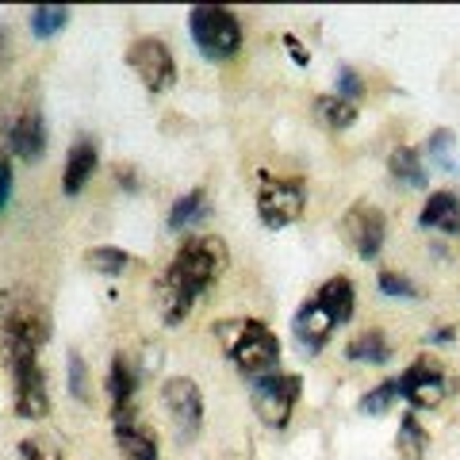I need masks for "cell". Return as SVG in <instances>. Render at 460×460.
Segmentation results:
<instances>
[{"label": "cell", "instance_id": "1", "mask_svg": "<svg viewBox=\"0 0 460 460\" xmlns=\"http://www.w3.org/2000/svg\"><path fill=\"white\" fill-rule=\"evenodd\" d=\"M226 261H230V253L223 246V238H215V234H196L189 242H181L169 269L157 277V311H162V323L181 326L189 319L208 288L223 277Z\"/></svg>", "mask_w": 460, "mask_h": 460}, {"label": "cell", "instance_id": "2", "mask_svg": "<svg viewBox=\"0 0 460 460\" xmlns=\"http://www.w3.org/2000/svg\"><path fill=\"white\" fill-rule=\"evenodd\" d=\"M219 338L226 349V361L246 380H261L280 365V341L261 319H223Z\"/></svg>", "mask_w": 460, "mask_h": 460}, {"label": "cell", "instance_id": "3", "mask_svg": "<svg viewBox=\"0 0 460 460\" xmlns=\"http://www.w3.org/2000/svg\"><path fill=\"white\" fill-rule=\"evenodd\" d=\"M4 341V365L12 376V402H16V414L27 422H39L50 414V392H47V372L39 365V349L27 341Z\"/></svg>", "mask_w": 460, "mask_h": 460}, {"label": "cell", "instance_id": "4", "mask_svg": "<svg viewBox=\"0 0 460 460\" xmlns=\"http://www.w3.org/2000/svg\"><path fill=\"white\" fill-rule=\"evenodd\" d=\"M189 35L208 62H230V58H238L242 42H246L242 20L223 4H196L189 12Z\"/></svg>", "mask_w": 460, "mask_h": 460}, {"label": "cell", "instance_id": "5", "mask_svg": "<svg viewBox=\"0 0 460 460\" xmlns=\"http://www.w3.org/2000/svg\"><path fill=\"white\" fill-rule=\"evenodd\" d=\"M54 326H50V311L42 307V299L31 292V288H8L0 296V338L12 341H27L42 349L50 341Z\"/></svg>", "mask_w": 460, "mask_h": 460}, {"label": "cell", "instance_id": "6", "mask_svg": "<svg viewBox=\"0 0 460 460\" xmlns=\"http://www.w3.org/2000/svg\"><path fill=\"white\" fill-rule=\"evenodd\" d=\"M307 211V184L299 177H272V172H257V219L269 230L292 226L299 215Z\"/></svg>", "mask_w": 460, "mask_h": 460}, {"label": "cell", "instance_id": "7", "mask_svg": "<svg viewBox=\"0 0 460 460\" xmlns=\"http://www.w3.org/2000/svg\"><path fill=\"white\" fill-rule=\"evenodd\" d=\"M299 395H304V376L296 372H269L261 380H250L253 411L269 429H284L292 422Z\"/></svg>", "mask_w": 460, "mask_h": 460}, {"label": "cell", "instance_id": "8", "mask_svg": "<svg viewBox=\"0 0 460 460\" xmlns=\"http://www.w3.org/2000/svg\"><path fill=\"white\" fill-rule=\"evenodd\" d=\"M127 66L135 69V77L142 81V89L162 96L172 89L177 81V58L157 35H138L131 47H127Z\"/></svg>", "mask_w": 460, "mask_h": 460}, {"label": "cell", "instance_id": "9", "mask_svg": "<svg viewBox=\"0 0 460 460\" xmlns=\"http://www.w3.org/2000/svg\"><path fill=\"white\" fill-rule=\"evenodd\" d=\"M162 402L181 441H192L204 429V392L192 376H169L162 384Z\"/></svg>", "mask_w": 460, "mask_h": 460}, {"label": "cell", "instance_id": "10", "mask_svg": "<svg viewBox=\"0 0 460 460\" xmlns=\"http://www.w3.org/2000/svg\"><path fill=\"white\" fill-rule=\"evenodd\" d=\"M399 380V399H407L414 411H434L441 407L445 392H449V376L434 357H419L414 365H407V372Z\"/></svg>", "mask_w": 460, "mask_h": 460}, {"label": "cell", "instance_id": "11", "mask_svg": "<svg viewBox=\"0 0 460 460\" xmlns=\"http://www.w3.org/2000/svg\"><path fill=\"white\" fill-rule=\"evenodd\" d=\"M341 230H345V242H349L365 261H376L384 253V242H387V215L372 204H353L341 215Z\"/></svg>", "mask_w": 460, "mask_h": 460}, {"label": "cell", "instance_id": "12", "mask_svg": "<svg viewBox=\"0 0 460 460\" xmlns=\"http://www.w3.org/2000/svg\"><path fill=\"white\" fill-rule=\"evenodd\" d=\"M108 407H111V429L119 426H131L138 422V368L131 365V357L127 353H115L111 365H108Z\"/></svg>", "mask_w": 460, "mask_h": 460}, {"label": "cell", "instance_id": "13", "mask_svg": "<svg viewBox=\"0 0 460 460\" xmlns=\"http://www.w3.org/2000/svg\"><path fill=\"white\" fill-rule=\"evenodd\" d=\"M334 319L314 304V299H307L304 307H299L296 314H292V338L304 345V349L314 357V353H323L326 345H330V338H334Z\"/></svg>", "mask_w": 460, "mask_h": 460}, {"label": "cell", "instance_id": "14", "mask_svg": "<svg viewBox=\"0 0 460 460\" xmlns=\"http://www.w3.org/2000/svg\"><path fill=\"white\" fill-rule=\"evenodd\" d=\"M100 169V146L93 135H81L66 154V169H62V192L77 196L84 192V184L93 181V172Z\"/></svg>", "mask_w": 460, "mask_h": 460}, {"label": "cell", "instance_id": "15", "mask_svg": "<svg viewBox=\"0 0 460 460\" xmlns=\"http://www.w3.org/2000/svg\"><path fill=\"white\" fill-rule=\"evenodd\" d=\"M8 150L20 157V162H39L42 150H47V123H42L39 108H27L16 123L8 127Z\"/></svg>", "mask_w": 460, "mask_h": 460}, {"label": "cell", "instance_id": "16", "mask_svg": "<svg viewBox=\"0 0 460 460\" xmlns=\"http://www.w3.org/2000/svg\"><path fill=\"white\" fill-rule=\"evenodd\" d=\"M419 226L438 230V234H460V192H429L419 211Z\"/></svg>", "mask_w": 460, "mask_h": 460}, {"label": "cell", "instance_id": "17", "mask_svg": "<svg viewBox=\"0 0 460 460\" xmlns=\"http://www.w3.org/2000/svg\"><path fill=\"white\" fill-rule=\"evenodd\" d=\"M314 304L334 319V326H345L357 311V288L349 277H330V280H323L319 292H314Z\"/></svg>", "mask_w": 460, "mask_h": 460}, {"label": "cell", "instance_id": "18", "mask_svg": "<svg viewBox=\"0 0 460 460\" xmlns=\"http://www.w3.org/2000/svg\"><path fill=\"white\" fill-rule=\"evenodd\" d=\"M211 215V199H208V189H189L184 196L172 199V208L165 215V226L169 230H192L199 223H208Z\"/></svg>", "mask_w": 460, "mask_h": 460}, {"label": "cell", "instance_id": "19", "mask_svg": "<svg viewBox=\"0 0 460 460\" xmlns=\"http://www.w3.org/2000/svg\"><path fill=\"white\" fill-rule=\"evenodd\" d=\"M345 357L353 365H387L392 361V341H387L384 330H361V334L349 338V345H345Z\"/></svg>", "mask_w": 460, "mask_h": 460}, {"label": "cell", "instance_id": "20", "mask_svg": "<svg viewBox=\"0 0 460 460\" xmlns=\"http://www.w3.org/2000/svg\"><path fill=\"white\" fill-rule=\"evenodd\" d=\"M111 434H115V445H119L123 460H162V453H157V438L142 422L119 426V429H111Z\"/></svg>", "mask_w": 460, "mask_h": 460}, {"label": "cell", "instance_id": "21", "mask_svg": "<svg viewBox=\"0 0 460 460\" xmlns=\"http://www.w3.org/2000/svg\"><path fill=\"white\" fill-rule=\"evenodd\" d=\"M387 169H392V177L399 184H407V189H426L429 184V172L422 169V154L414 146H395L392 157H387Z\"/></svg>", "mask_w": 460, "mask_h": 460}, {"label": "cell", "instance_id": "22", "mask_svg": "<svg viewBox=\"0 0 460 460\" xmlns=\"http://www.w3.org/2000/svg\"><path fill=\"white\" fill-rule=\"evenodd\" d=\"M395 449L402 460H422L429 453V434H426V426L419 414H402L399 419V429H395Z\"/></svg>", "mask_w": 460, "mask_h": 460}, {"label": "cell", "instance_id": "23", "mask_svg": "<svg viewBox=\"0 0 460 460\" xmlns=\"http://www.w3.org/2000/svg\"><path fill=\"white\" fill-rule=\"evenodd\" d=\"M314 111H319V119L330 127V131H345V127L357 123V104L341 100L338 93H326V96L314 100Z\"/></svg>", "mask_w": 460, "mask_h": 460}, {"label": "cell", "instance_id": "24", "mask_svg": "<svg viewBox=\"0 0 460 460\" xmlns=\"http://www.w3.org/2000/svg\"><path fill=\"white\" fill-rule=\"evenodd\" d=\"M84 265L100 272V277H123L131 269V253L119 246H93V250H84Z\"/></svg>", "mask_w": 460, "mask_h": 460}, {"label": "cell", "instance_id": "25", "mask_svg": "<svg viewBox=\"0 0 460 460\" xmlns=\"http://www.w3.org/2000/svg\"><path fill=\"white\" fill-rule=\"evenodd\" d=\"M69 12L66 4H39V8H31V35L35 39H54L58 31H66L69 27Z\"/></svg>", "mask_w": 460, "mask_h": 460}, {"label": "cell", "instance_id": "26", "mask_svg": "<svg viewBox=\"0 0 460 460\" xmlns=\"http://www.w3.org/2000/svg\"><path fill=\"white\" fill-rule=\"evenodd\" d=\"M399 399V380H384V384H376L372 392H365L361 395V414H368V419H376V414H387L392 411V402Z\"/></svg>", "mask_w": 460, "mask_h": 460}, {"label": "cell", "instance_id": "27", "mask_svg": "<svg viewBox=\"0 0 460 460\" xmlns=\"http://www.w3.org/2000/svg\"><path fill=\"white\" fill-rule=\"evenodd\" d=\"M66 380H69V395L77 402H93V392H89V365L77 349H69L66 357Z\"/></svg>", "mask_w": 460, "mask_h": 460}, {"label": "cell", "instance_id": "28", "mask_svg": "<svg viewBox=\"0 0 460 460\" xmlns=\"http://www.w3.org/2000/svg\"><path fill=\"white\" fill-rule=\"evenodd\" d=\"M376 284H380V292L392 296V299H419L422 296L419 284H414L411 277H402V272H395V269H380Z\"/></svg>", "mask_w": 460, "mask_h": 460}, {"label": "cell", "instance_id": "29", "mask_svg": "<svg viewBox=\"0 0 460 460\" xmlns=\"http://www.w3.org/2000/svg\"><path fill=\"white\" fill-rule=\"evenodd\" d=\"M16 460H62V449H58L50 438L31 434V438H23L16 445Z\"/></svg>", "mask_w": 460, "mask_h": 460}, {"label": "cell", "instance_id": "30", "mask_svg": "<svg viewBox=\"0 0 460 460\" xmlns=\"http://www.w3.org/2000/svg\"><path fill=\"white\" fill-rule=\"evenodd\" d=\"M429 157L438 169H453L456 165V138L453 131H434L429 135Z\"/></svg>", "mask_w": 460, "mask_h": 460}, {"label": "cell", "instance_id": "31", "mask_svg": "<svg viewBox=\"0 0 460 460\" xmlns=\"http://www.w3.org/2000/svg\"><path fill=\"white\" fill-rule=\"evenodd\" d=\"M338 96L349 100V104H357V100L365 96V81H361V74H357V69H349V66L338 69Z\"/></svg>", "mask_w": 460, "mask_h": 460}, {"label": "cell", "instance_id": "32", "mask_svg": "<svg viewBox=\"0 0 460 460\" xmlns=\"http://www.w3.org/2000/svg\"><path fill=\"white\" fill-rule=\"evenodd\" d=\"M280 42H284V50H288V58H292V62H296L299 69H307V66H311V54H307V47H304V42H299V39H296L292 31H288V35H284Z\"/></svg>", "mask_w": 460, "mask_h": 460}, {"label": "cell", "instance_id": "33", "mask_svg": "<svg viewBox=\"0 0 460 460\" xmlns=\"http://www.w3.org/2000/svg\"><path fill=\"white\" fill-rule=\"evenodd\" d=\"M12 189H16V172H12V162H0V211L8 208Z\"/></svg>", "mask_w": 460, "mask_h": 460}, {"label": "cell", "instance_id": "34", "mask_svg": "<svg viewBox=\"0 0 460 460\" xmlns=\"http://www.w3.org/2000/svg\"><path fill=\"white\" fill-rule=\"evenodd\" d=\"M115 181H119L123 192H138V177H135L131 165H119V169H115Z\"/></svg>", "mask_w": 460, "mask_h": 460}, {"label": "cell", "instance_id": "35", "mask_svg": "<svg viewBox=\"0 0 460 460\" xmlns=\"http://www.w3.org/2000/svg\"><path fill=\"white\" fill-rule=\"evenodd\" d=\"M453 338H456V330H453V326H438V330H429V338H426V341H429V345H449Z\"/></svg>", "mask_w": 460, "mask_h": 460}, {"label": "cell", "instance_id": "36", "mask_svg": "<svg viewBox=\"0 0 460 460\" xmlns=\"http://www.w3.org/2000/svg\"><path fill=\"white\" fill-rule=\"evenodd\" d=\"M8 131H4V127H0V162H8Z\"/></svg>", "mask_w": 460, "mask_h": 460}]
</instances>
